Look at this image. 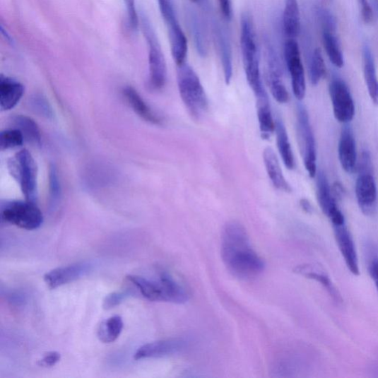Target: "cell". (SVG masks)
I'll use <instances>...</instances> for the list:
<instances>
[{"instance_id":"obj_37","label":"cell","mask_w":378,"mask_h":378,"mask_svg":"<svg viewBox=\"0 0 378 378\" xmlns=\"http://www.w3.org/2000/svg\"><path fill=\"white\" fill-rule=\"evenodd\" d=\"M124 1L127 11L129 27L134 30H138L140 20L136 9V0H124Z\"/></svg>"},{"instance_id":"obj_5","label":"cell","mask_w":378,"mask_h":378,"mask_svg":"<svg viewBox=\"0 0 378 378\" xmlns=\"http://www.w3.org/2000/svg\"><path fill=\"white\" fill-rule=\"evenodd\" d=\"M372 158L368 151L361 153L358 160V172L355 185V194L358 206L366 215H372L377 200V190L372 172Z\"/></svg>"},{"instance_id":"obj_35","label":"cell","mask_w":378,"mask_h":378,"mask_svg":"<svg viewBox=\"0 0 378 378\" xmlns=\"http://www.w3.org/2000/svg\"><path fill=\"white\" fill-rule=\"evenodd\" d=\"M191 29L194 34L196 47L197 52L201 57H206L207 51L206 38L204 33L203 28L201 25L199 20H197L196 18H191Z\"/></svg>"},{"instance_id":"obj_40","label":"cell","mask_w":378,"mask_h":378,"mask_svg":"<svg viewBox=\"0 0 378 378\" xmlns=\"http://www.w3.org/2000/svg\"><path fill=\"white\" fill-rule=\"evenodd\" d=\"M361 16L366 24H370L373 20V11L368 0H358Z\"/></svg>"},{"instance_id":"obj_3","label":"cell","mask_w":378,"mask_h":378,"mask_svg":"<svg viewBox=\"0 0 378 378\" xmlns=\"http://www.w3.org/2000/svg\"><path fill=\"white\" fill-rule=\"evenodd\" d=\"M241 52L244 69L255 95L266 92L260 73V55L255 29L250 14L244 13L241 18Z\"/></svg>"},{"instance_id":"obj_18","label":"cell","mask_w":378,"mask_h":378,"mask_svg":"<svg viewBox=\"0 0 378 378\" xmlns=\"http://www.w3.org/2000/svg\"><path fill=\"white\" fill-rule=\"evenodd\" d=\"M168 26L171 51L176 64L186 62L188 52V42L184 33L179 25L176 16L166 20Z\"/></svg>"},{"instance_id":"obj_12","label":"cell","mask_w":378,"mask_h":378,"mask_svg":"<svg viewBox=\"0 0 378 378\" xmlns=\"http://www.w3.org/2000/svg\"><path fill=\"white\" fill-rule=\"evenodd\" d=\"M316 177H317V199L323 213L330 219L333 226L346 224L325 173L322 171L317 172Z\"/></svg>"},{"instance_id":"obj_27","label":"cell","mask_w":378,"mask_h":378,"mask_svg":"<svg viewBox=\"0 0 378 378\" xmlns=\"http://www.w3.org/2000/svg\"><path fill=\"white\" fill-rule=\"evenodd\" d=\"M295 271L307 278L313 279V280L320 283L335 302L338 305L342 304L341 295L332 283L330 277L324 271L315 270L309 266H300Z\"/></svg>"},{"instance_id":"obj_25","label":"cell","mask_w":378,"mask_h":378,"mask_svg":"<svg viewBox=\"0 0 378 378\" xmlns=\"http://www.w3.org/2000/svg\"><path fill=\"white\" fill-rule=\"evenodd\" d=\"M275 122V133L279 154L285 167L292 170L295 168V162L285 124L279 117H276Z\"/></svg>"},{"instance_id":"obj_26","label":"cell","mask_w":378,"mask_h":378,"mask_svg":"<svg viewBox=\"0 0 378 378\" xmlns=\"http://www.w3.org/2000/svg\"><path fill=\"white\" fill-rule=\"evenodd\" d=\"M364 74L368 92L372 102L378 105V79L375 63L370 47L366 45L363 50Z\"/></svg>"},{"instance_id":"obj_39","label":"cell","mask_w":378,"mask_h":378,"mask_svg":"<svg viewBox=\"0 0 378 378\" xmlns=\"http://www.w3.org/2000/svg\"><path fill=\"white\" fill-rule=\"evenodd\" d=\"M61 359V355L57 352H49L38 360L37 365L41 367H52L55 366Z\"/></svg>"},{"instance_id":"obj_20","label":"cell","mask_w":378,"mask_h":378,"mask_svg":"<svg viewBox=\"0 0 378 378\" xmlns=\"http://www.w3.org/2000/svg\"><path fill=\"white\" fill-rule=\"evenodd\" d=\"M215 37L223 64L225 83L230 84L233 76V59L231 42L225 29L219 24L215 25Z\"/></svg>"},{"instance_id":"obj_33","label":"cell","mask_w":378,"mask_h":378,"mask_svg":"<svg viewBox=\"0 0 378 378\" xmlns=\"http://www.w3.org/2000/svg\"><path fill=\"white\" fill-rule=\"evenodd\" d=\"M49 195H50V206L54 209L59 205L61 196L60 179L54 165H52L49 170Z\"/></svg>"},{"instance_id":"obj_29","label":"cell","mask_w":378,"mask_h":378,"mask_svg":"<svg viewBox=\"0 0 378 378\" xmlns=\"http://www.w3.org/2000/svg\"><path fill=\"white\" fill-rule=\"evenodd\" d=\"M124 328L122 318L114 316L103 321L98 326L97 336L98 339L105 343L116 341L120 336Z\"/></svg>"},{"instance_id":"obj_13","label":"cell","mask_w":378,"mask_h":378,"mask_svg":"<svg viewBox=\"0 0 378 378\" xmlns=\"http://www.w3.org/2000/svg\"><path fill=\"white\" fill-rule=\"evenodd\" d=\"M188 346L189 341L184 338L157 341L143 345L136 352L134 359L138 360L170 356L183 352Z\"/></svg>"},{"instance_id":"obj_15","label":"cell","mask_w":378,"mask_h":378,"mask_svg":"<svg viewBox=\"0 0 378 378\" xmlns=\"http://www.w3.org/2000/svg\"><path fill=\"white\" fill-rule=\"evenodd\" d=\"M338 158L342 169L348 174L357 171L358 153L353 131L348 124L342 128L338 143Z\"/></svg>"},{"instance_id":"obj_14","label":"cell","mask_w":378,"mask_h":378,"mask_svg":"<svg viewBox=\"0 0 378 378\" xmlns=\"http://www.w3.org/2000/svg\"><path fill=\"white\" fill-rule=\"evenodd\" d=\"M91 268L88 262H78L71 266L58 268L47 272L44 276V281L49 288L54 290L85 276L90 271Z\"/></svg>"},{"instance_id":"obj_17","label":"cell","mask_w":378,"mask_h":378,"mask_svg":"<svg viewBox=\"0 0 378 378\" xmlns=\"http://www.w3.org/2000/svg\"><path fill=\"white\" fill-rule=\"evenodd\" d=\"M268 65V81L271 93L278 103L288 102L289 94L283 83V69L280 61L272 48L267 52Z\"/></svg>"},{"instance_id":"obj_42","label":"cell","mask_w":378,"mask_h":378,"mask_svg":"<svg viewBox=\"0 0 378 378\" xmlns=\"http://www.w3.org/2000/svg\"><path fill=\"white\" fill-rule=\"evenodd\" d=\"M370 273L378 291V257H374L370 264Z\"/></svg>"},{"instance_id":"obj_10","label":"cell","mask_w":378,"mask_h":378,"mask_svg":"<svg viewBox=\"0 0 378 378\" xmlns=\"http://www.w3.org/2000/svg\"><path fill=\"white\" fill-rule=\"evenodd\" d=\"M329 92L336 119L343 124H349L354 119L355 106L346 82L338 76L333 77Z\"/></svg>"},{"instance_id":"obj_38","label":"cell","mask_w":378,"mask_h":378,"mask_svg":"<svg viewBox=\"0 0 378 378\" xmlns=\"http://www.w3.org/2000/svg\"><path fill=\"white\" fill-rule=\"evenodd\" d=\"M128 295L127 293L123 292H114L108 294L103 301V308L109 310L117 307L128 297Z\"/></svg>"},{"instance_id":"obj_7","label":"cell","mask_w":378,"mask_h":378,"mask_svg":"<svg viewBox=\"0 0 378 378\" xmlns=\"http://www.w3.org/2000/svg\"><path fill=\"white\" fill-rule=\"evenodd\" d=\"M13 177L18 180L25 200L37 203L38 200L37 167L31 154L23 150L8 162Z\"/></svg>"},{"instance_id":"obj_2","label":"cell","mask_w":378,"mask_h":378,"mask_svg":"<svg viewBox=\"0 0 378 378\" xmlns=\"http://www.w3.org/2000/svg\"><path fill=\"white\" fill-rule=\"evenodd\" d=\"M126 279L138 289L143 298L151 302L179 305L189 300L187 289L166 273L155 280L135 275H129Z\"/></svg>"},{"instance_id":"obj_1","label":"cell","mask_w":378,"mask_h":378,"mask_svg":"<svg viewBox=\"0 0 378 378\" xmlns=\"http://www.w3.org/2000/svg\"><path fill=\"white\" fill-rule=\"evenodd\" d=\"M221 255L228 271L242 280H251L264 271V261L254 249L247 232L238 222H228L225 225Z\"/></svg>"},{"instance_id":"obj_36","label":"cell","mask_w":378,"mask_h":378,"mask_svg":"<svg viewBox=\"0 0 378 378\" xmlns=\"http://www.w3.org/2000/svg\"><path fill=\"white\" fill-rule=\"evenodd\" d=\"M318 14L323 31L335 33L336 30V21L331 11L321 8L319 10Z\"/></svg>"},{"instance_id":"obj_19","label":"cell","mask_w":378,"mask_h":378,"mask_svg":"<svg viewBox=\"0 0 378 378\" xmlns=\"http://www.w3.org/2000/svg\"><path fill=\"white\" fill-rule=\"evenodd\" d=\"M24 91V87L20 82L1 75L0 77V108L3 111L13 109L20 102Z\"/></svg>"},{"instance_id":"obj_23","label":"cell","mask_w":378,"mask_h":378,"mask_svg":"<svg viewBox=\"0 0 378 378\" xmlns=\"http://www.w3.org/2000/svg\"><path fill=\"white\" fill-rule=\"evenodd\" d=\"M257 117L261 134L263 138L268 139L275 131L276 122L273 119L267 92L256 95Z\"/></svg>"},{"instance_id":"obj_34","label":"cell","mask_w":378,"mask_h":378,"mask_svg":"<svg viewBox=\"0 0 378 378\" xmlns=\"http://www.w3.org/2000/svg\"><path fill=\"white\" fill-rule=\"evenodd\" d=\"M30 106L40 117L51 119L54 117V111L47 98L41 94L33 95L30 98Z\"/></svg>"},{"instance_id":"obj_16","label":"cell","mask_w":378,"mask_h":378,"mask_svg":"<svg viewBox=\"0 0 378 378\" xmlns=\"http://www.w3.org/2000/svg\"><path fill=\"white\" fill-rule=\"evenodd\" d=\"M333 227L338 247L345 263L353 274L359 275L358 259L355 245L346 224Z\"/></svg>"},{"instance_id":"obj_8","label":"cell","mask_w":378,"mask_h":378,"mask_svg":"<svg viewBox=\"0 0 378 378\" xmlns=\"http://www.w3.org/2000/svg\"><path fill=\"white\" fill-rule=\"evenodd\" d=\"M4 222L22 229L33 231L43 223V215L36 203L21 201H7L1 206Z\"/></svg>"},{"instance_id":"obj_9","label":"cell","mask_w":378,"mask_h":378,"mask_svg":"<svg viewBox=\"0 0 378 378\" xmlns=\"http://www.w3.org/2000/svg\"><path fill=\"white\" fill-rule=\"evenodd\" d=\"M297 127L305 166L309 177L314 178L317 174L316 141L308 112L302 105L297 107Z\"/></svg>"},{"instance_id":"obj_21","label":"cell","mask_w":378,"mask_h":378,"mask_svg":"<svg viewBox=\"0 0 378 378\" xmlns=\"http://www.w3.org/2000/svg\"><path fill=\"white\" fill-rule=\"evenodd\" d=\"M122 93L129 106L141 118L153 124H161V119L158 114L146 104L137 90L127 86L124 88Z\"/></svg>"},{"instance_id":"obj_41","label":"cell","mask_w":378,"mask_h":378,"mask_svg":"<svg viewBox=\"0 0 378 378\" xmlns=\"http://www.w3.org/2000/svg\"><path fill=\"white\" fill-rule=\"evenodd\" d=\"M221 11L227 20H232L233 8L232 0H218Z\"/></svg>"},{"instance_id":"obj_44","label":"cell","mask_w":378,"mask_h":378,"mask_svg":"<svg viewBox=\"0 0 378 378\" xmlns=\"http://www.w3.org/2000/svg\"><path fill=\"white\" fill-rule=\"evenodd\" d=\"M301 206L305 211L310 212L312 211V206L308 201L303 199L301 201Z\"/></svg>"},{"instance_id":"obj_32","label":"cell","mask_w":378,"mask_h":378,"mask_svg":"<svg viewBox=\"0 0 378 378\" xmlns=\"http://www.w3.org/2000/svg\"><path fill=\"white\" fill-rule=\"evenodd\" d=\"M25 138L21 131L18 129H10L2 131L0 135V148L1 150L13 149L21 146Z\"/></svg>"},{"instance_id":"obj_31","label":"cell","mask_w":378,"mask_h":378,"mask_svg":"<svg viewBox=\"0 0 378 378\" xmlns=\"http://www.w3.org/2000/svg\"><path fill=\"white\" fill-rule=\"evenodd\" d=\"M326 73V66L320 49L312 54L309 64V76L312 85H317Z\"/></svg>"},{"instance_id":"obj_43","label":"cell","mask_w":378,"mask_h":378,"mask_svg":"<svg viewBox=\"0 0 378 378\" xmlns=\"http://www.w3.org/2000/svg\"><path fill=\"white\" fill-rule=\"evenodd\" d=\"M159 7L161 14H165L170 9L173 8L171 0H158Z\"/></svg>"},{"instance_id":"obj_30","label":"cell","mask_w":378,"mask_h":378,"mask_svg":"<svg viewBox=\"0 0 378 378\" xmlns=\"http://www.w3.org/2000/svg\"><path fill=\"white\" fill-rule=\"evenodd\" d=\"M323 44L329 59L336 68L343 67L344 59L335 33L323 31Z\"/></svg>"},{"instance_id":"obj_11","label":"cell","mask_w":378,"mask_h":378,"mask_svg":"<svg viewBox=\"0 0 378 378\" xmlns=\"http://www.w3.org/2000/svg\"><path fill=\"white\" fill-rule=\"evenodd\" d=\"M284 55L289 71L292 88L295 98L301 101L306 93V81L300 46L295 39H288L284 47Z\"/></svg>"},{"instance_id":"obj_6","label":"cell","mask_w":378,"mask_h":378,"mask_svg":"<svg viewBox=\"0 0 378 378\" xmlns=\"http://www.w3.org/2000/svg\"><path fill=\"white\" fill-rule=\"evenodd\" d=\"M141 25L144 38L149 46L150 84L153 90H160L167 83L166 60L155 30L145 14L141 15Z\"/></svg>"},{"instance_id":"obj_22","label":"cell","mask_w":378,"mask_h":378,"mask_svg":"<svg viewBox=\"0 0 378 378\" xmlns=\"http://www.w3.org/2000/svg\"><path fill=\"white\" fill-rule=\"evenodd\" d=\"M263 159H264L266 171L274 187L280 191L290 192L292 189L285 178L280 164L271 148H266L263 153Z\"/></svg>"},{"instance_id":"obj_24","label":"cell","mask_w":378,"mask_h":378,"mask_svg":"<svg viewBox=\"0 0 378 378\" xmlns=\"http://www.w3.org/2000/svg\"><path fill=\"white\" fill-rule=\"evenodd\" d=\"M283 27L288 39H295L301 30L300 11L297 0H285Z\"/></svg>"},{"instance_id":"obj_28","label":"cell","mask_w":378,"mask_h":378,"mask_svg":"<svg viewBox=\"0 0 378 378\" xmlns=\"http://www.w3.org/2000/svg\"><path fill=\"white\" fill-rule=\"evenodd\" d=\"M11 122L14 128L21 131L25 140L33 144L41 145V131L34 120L26 116H23V114H18L12 118Z\"/></svg>"},{"instance_id":"obj_4","label":"cell","mask_w":378,"mask_h":378,"mask_svg":"<svg viewBox=\"0 0 378 378\" xmlns=\"http://www.w3.org/2000/svg\"><path fill=\"white\" fill-rule=\"evenodd\" d=\"M177 85L180 96L191 116L200 119L208 108V102L201 81L191 66L184 62L177 66Z\"/></svg>"},{"instance_id":"obj_45","label":"cell","mask_w":378,"mask_h":378,"mask_svg":"<svg viewBox=\"0 0 378 378\" xmlns=\"http://www.w3.org/2000/svg\"><path fill=\"white\" fill-rule=\"evenodd\" d=\"M190 1L192 3H196V2H199V0H190Z\"/></svg>"}]
</instances>
